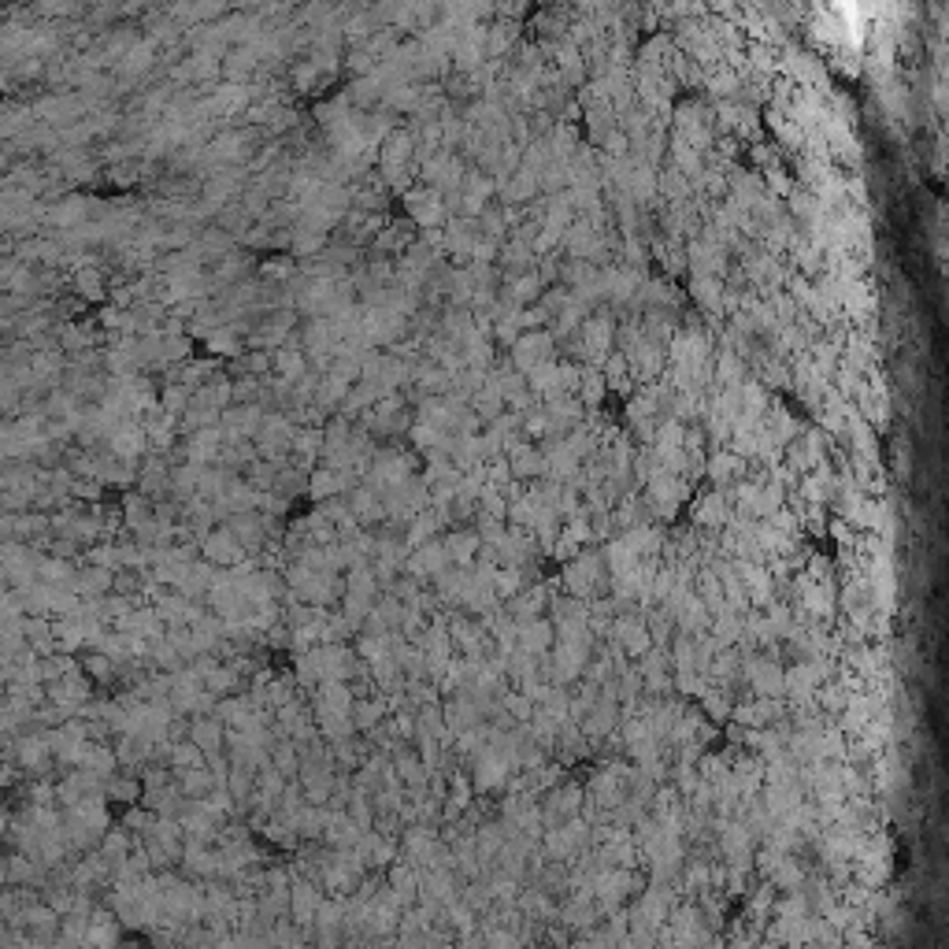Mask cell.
I'll use <instances>...</instances> for the list:
<instances>
[{"mask_svg":"<svg viewBox=\"0 0 949 949\" xmlns=\"http://www.w3.org/2000/svg\"><path fill=\"white\" fill-rule=\"evenodd\" d=\"M75 282H78V290L86 293L89 301H101V297H104V282H101V275H97V267H78Z\"/></svg>","mask_w":949,"mask_h":949,"instance_id":"obj_8","label":"cell"},{"mask_svg":"<svg viewBox=\"0 0 949 949\" xmlns=\"http://www.w3.org/2000/svg\"><path fill=\"white\" fill-rule=\"evenodd\" d=\"M323 901H327V894L319 890V883H312V879H301V875H297V879L290 883V920L301 927V931H308Z\"/></svg>","mask_w":949,"mask_h":949,"instance_id":"obj_1","label":"cell"},{"mask_svg":"<svg viewBox=\"0 0 949 949\" xmlns=\"http://www.w3.org/2000/svg\"><path fill=\"white\" fill-rule=\"evenodd\" d=\"M204 764H208V757H204L193 742H175V746H171V768H175L178 775L193 772V768H204Z\"/></svg>","mask_w":949,"mask_h":949,"instance_id":"obj_7","label":"cell"},{"mask_svg":"<svg viewBox=\"0 0 949 949\" xmlns=\"http://www.w3.org/2000/svg\"><path fill=\"white\" fill-rule=\"evenodd\" d=\"M201 549H204V557H208V564H223V568H238L241 553H245L230 531H212L201 542Z\"/></svg>","mask_w":949,"mask_h":949,"instance_id":"obj_3","label":"cell"},{"mask_svg":"<svg viewBox=\"0 0 949 949\" xmlns=\"http://www.w3.org/2000/svg\"><path fill=\"white\" fill-rule=\"evenodd\" d=\"M746 675H749V683H753V690H757L760 697L783 694V671L775 668L768 657H753V660H749Z\"/></svg>","mask_w":949,"mask_h":949,"instance_id":"obj_4","label":"cell"},{"mask_svg":"<svg viewBox=\"0 0 949 949\" xmlns=\"http://www.w3.org/2000/svg\"><path fill=\"white\" fill-rule=\"evenodd\" d=\"M145 798V786L141 779H130L123 772H112L104 779V801H123V805H138Z\"/></svg>","mask_w":949,"mask_h":949,"instance_id":"obj_5","label":"cell"},{"mask_svg":"<svg viewBox=\"0 0 949 949\" xmlns=\"http://www.w3.org/2000/svg\"><path fill=\"white\" fill-rule=\"evenodd\" d=\"M549 642H553V631H549V623L545 620H527L523 627H519V653H545L549 649Z\"/></svg>","mask_w":949,"mask_h":949,"instance_id":"obj_6","label":"cell"},{"mask_svg":"<svg viewBox=\"0 0 949 949\" xmlns=\"http://www.w3.org/2000/svg\"><path fill=\"white\" fill-rule=\"evenodd\" d=\"M190 742L201 749L204 757H216L219 749H223V742H227V727H223L219 716H208V712H204V716H193Z\"/></svg>","mask_w":949,"mask_h":949,"instance_id":"obj_2","label":"cell"}]
</instances>
